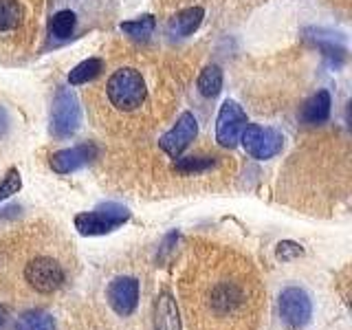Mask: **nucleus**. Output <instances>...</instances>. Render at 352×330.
<instances>
[{
  "label": "nucleus",
  "instance_id": "23",
  "mask_svg": "<svg viewBox=\"0 0 352 330\" xmlns=\"http://www.w3.org/2000/svg\"><path fill=\"white\" fill-rule=\"evenodd\" d=\"M278 258L280 260H284V262H291V260H295V258H300L302 253H304V249L297 245V242H291V240H284V242H280L278 245Z\"/></svg>",
  "mask_w": 352,
  "mask_h": 330
},
{
  "label": "nucleus",
  "instance_id": "16",
  "mask_svg": "<svg viewBox=\"0 0 352 330\" xmlns=\"http://www.w3.org/2000/svg\"><path fill=\"white\" fill-rule=\"evenodd\" d=\"M330 93L328 91H317L302 108V119L304 124L308 126H317V124H324V121L330 117Z\"/></svg>",
  "mask_w": 352,
  "mask_h": 330
},
{
  "label": "nucleus",
  "instance_id": "18",
  "mask_svg": "<svg viewBox=\"0 0 352 330\" xmlns=\"http://www.w3.org/2000/svg\"><path fill=\"white\" fill-rule=\"evenodd\" d=\"M104 69H106V62L102 58H88V60L77 64L75 69L69 73V84L71 86H82V84L93 82L104 73Z\"/></svg>",
  "mask_w": 352,
  "mask_h": 330
},
{
  "label": "nucleus",
  "instance_id": "13",
  "mask_svg": "<svg viewBox=\"0 0 352 330\" xmlns=\"http://www.w3.org/2000/svg\"><path fill=\"white\" fill-rule=\"evenodd\" d=\"M154 326L157 330H183L181 326V313L179 304H176L174 295L163 291L157 300V311H154Z\"/></svg>",
  "mask_w": 352,
  "mask_h": 330
},
{
  "label": "nucleus",
  "instance_id": "22",
  "mask_svg": "<svg viewBox=\"0 0 352 330\" xmlns=\"http://www.w3.org/2000/svg\"><path fill=\"white\" fill-rule=\"evenodd\" d=\"M20 187H22V179H20V172L16 168H11L7 174H5V179L0 181V203L7 201L9 196H14L20 192Z\"/></svg>",
  "mask_w": 352,
  "mask_h": 330
},
{
  "label": "nucleus",
  "instance_id": "4",
  "mask_svg": "<svg viewBox=\"0 0 352 330\" xmlns=\"http://www.w3.org/2000/svg\"><path fill=\"white\" fill-rule=\"evenodd\" d=\"M42 0H0V53H27L38 38Z\"/></svg>",
  "mask_w": 352,
  "mask_h": 330
},
{
  "label": "nucleus",
  "instance_id": "11",
  "mask_svg": "<svg viewBox=\"0 0 352 330\" xmlns=\"http://www.w3.org/2000/svg\"><path fill=\"white\" fill-rule=\"evenodd\" d=\"M198 135V121L192 113H183L172 130H168L165 135L159 139V146L161 150L168 154L170 159H179L183 150L190 146V143L196 139Z\"/></svg>",
  "mask_w": 352,
  "mask_h": 330
},
{
  "label": "nucleus",
  "instance_id": "8",
  "mask_svg": "<svg viewBox=\"0 0 352 330\" xmlns=\"http://www.w3.org/2000/svg\"><path fill=\"white\" fill-rule=\"evenodd\" d=\"M280 308V317L284 319V324L293 328V330H302L313 317V302L311 295H308L300 286H289L280 293L278 300Z\"/></svg>",
  "mask_w": 352,
  "mask_h": 330
},
{
  "label": "nucleus",
  "instance_id": "9",
  "mask_svg": "<svg viewBox=\"0 0 352 330\" xmlns=\"http://www.w3.org/2000/svg\"><path fill=\"white\" fill-rule=\"evenodd\" d=\"M247 124V113L242 110V106H238L234 99H227L220 106V113L216 119V141L223 148H236Z\"/></svg>",
  "mask_w": 352,
  "mask_h": 330
},
{
  "label": "nucleus",
  "instance_id": "10",
  "mask_svg": "<svg viewBox=\"0 0 352 330\" xmlns=\"http://www.w3.org/2000/svg\"><path fill=\"white\" fill-rule=\"evenodd\" d=\"M139 293L141 286L137 278H130V275H119L113 282L108 284L106 289V302L113 308V313L119 317H130L137 311L139 306Z\"/></svg>",
  "mask_w": 352,
  "mask_h": 330
},
{
  "label": "nucleus",
  "instance_id": "24",
  "mask_svg": "<svg viewBox=\"0 0 352 330\" xmlns=\"http://www.w3.org/2000/svg\"><path fill=\"white\" fill-rule=\"evenodd\" d=\"M7 324H9V313L5 306H0V330H7Z\"/></svg>",
  "mask_w": 352,
  "mask_h": 330
},
{
  "label": "nucleus",
  "instance_id": "15",
  "mask_svg": "<svg viewBox=\"0 0 352 330\" xmlns=\"http://www.w3.org/2000/svg\"><path fill=\"white\" fill-rule=\"evenodd\" d=\"M77 25H80V18H77V14L73 9H60L49 18L47 31H49V36L53 40L64 42V40H69V38L75 36Z\"/></svg>",
  "mask_w": 352,
  "mask_h": 330
},
{
  "label": "nucleus",
  "instance_id": "21",
  "mask_svg": "<svg viewBox=\"0 0 352 330\" xmlns=\"http://www.w3.org/2000/svg\"><path fill=\"white\" fill-rule=\"evenodd\" d=\"M214 159H203V157H185V159H176L174 163V170L181 172V174H203L207 170H212Z\"/></svg>",
  "mask_w": 352,
  "mask_h": 330
},
{
  "label": "nucleus",
  "instance_id": "1",
  "mask_svg": "<svg viewBox=\"0 0 352 330\" xmlns=\"http://www.w3.org/2000/svg\"><path fill=\"white\" fill-rule=\"evenodd\" d=\"M181 302L190 330H256L264 289L249 260L207 249L187 264Z\"/></svg>",
  "mask_w": 352,
  "mask_h": 330
},
{
  "label": "nucleus",
  "instance_id": "12",
  "mask_svg": "<svg viewBox=\"0 0 352 330\" xmlns=\"http://www.w3.org/2000/svg\"><path fill=\"white\" fill-rule=\"evenodd\" d=\"M97 154L99 150L95 143H80V146H75V148L53 152L49 165H51V170L58 174H71V172L82 170L84 165H88L93 159H97Z\"/></svg>",
  "mask_w": 352,
  "mask_h": 330
},
{
  "label": "nucleus",
  "instance_id": "6",
  "mask_svg": "<svg viewBox=\"0 0 352 330\" xmlns=\"http://www.w3.org/2000/svg\"><path fill=\"white\" fill-rule=\"evenodd\" d=\"M82 124V108L71 88H58L51 108V135L66 139L75 135Z\"/></svg>",
  "mask_w": 352,
  "mask_h": 330
},
{
  "label": "nucleus",
  "instance_id": "3",
  "mask_svg": "<svg viewBox=\"0 0 352 330\" xmlns=\"http://www.w3.org/2000/svg\"><path fill=\"white\" fill-rule=\"evenodd\" d=\"M86 99L102 126L139 130L159 115V75L137 60L117 64L93 84Z\"/></svg>",
  "mask_w": 352,
  "mask_h": 330
},
{
  "label": "nucleus",
  "instance_id": "14",
  "mask_svg": "<svg viewBox=\"0 0 352 330\" xmlns=\"http://www.w3.org/2000/svg\"><path fill=\"white\" fill-rule=\"evenodd\" d=\"M203 18H205L203 7H187V9L179 11V14H176L174 18H170V22H168L170 36H176V38L192 36V33L201 27Z\"/></svg>",
  "mask_w": 352,
  "mask_h": 330
},
{
  "label": "nucleus",
  "instance_id": "2",
  "mask_svg": "<svg viewBox=\"0 0 352 330\" xmlns=\"http://www.w3.org/2000/svg\"><path fill=\"white\" fill-rule=\"evenodd\" d=\"M75 275L73 245L55 227H25L0 245V286L18 302L58 295Z\"/></svg>",
  "mask_w": 352,
  "mask_h": 330
},
{
  "label": "nucleus",
  "instance_id": "19",
  "mask_svg": "<svg viewBox=\"0 0 352 330\" xmlns=\"http://www.w3.org/2000/svg\"><path fill=\"white\" fill-rule=\"evenodd\" d=\"M196 86L203 97L207 99L218 97L220 91H223V71H220V66L212 64V66H207V69H203L201 75H198Z\"/></svg>",
  "mask_w": 352,
  "mask_h": 330
},
{
  "label": "nucleus",
  "instance_id": "17",
  "mask_svg": "<svg viewBox=\"0 0 352 330\" xmlns=\"http://www.w3.org/2000/svg\"><path fill=\"white\" fill-rule=\"evenodd\" d=\"M14 330H58V324L51 313L42 311V308H31L16 319Z\"/></svg>",
  "mask_w": 352,
  "mask_h": 330
},
{
  "label": "nucleus",
  "instance_id": "7",
  "mask_svg": "<svg viewBox=\"0 0 352 330\" xmlns=\"http://www.w3.org/2000/svg\"><path fill=\"white\" fill-rule=\"evenodd\" d=\"M242 148L251 154L253 159H273L284 148V137L275 128H264L258 124H247V128L240 135Z\"/></svg>",
  "mask_w": 352,
  "mask_h": 330
},
{
  "label": "nucleus",
  "instance_id": "20",
  "mask_svg": "<svg viewBox=\"0 0 352 330\" xmlns=\"http://www.w3.org/2000/svg\"><path fill=\"white\" fill-rule=\"evenodd\" d=\"M154 29H157V20H154V16H141L137 20L121 22V31L128 33L130 38H139V40L150 38Z\"/></svg>",
  "mask_w": 352,
  "mask_h": 330
},
{
  "label": "nucleus",
  "instance_id": "5",
  "mask_svg": "<svg viewBox=\"0 0 352 330\" xmlns=\"http://www.w3.org/2000/svg\"><path fill=\"white\" fill-rule=\"evenodd\" d=\"M130 220L128 207L119 205V203H106L99 205L93 212H82L75 216V229L80 231L82 236H104L115 231L124 223Z\"/></svg>",
  "mask_w": 352,
  "mask_h": 330
}]
</instances>
